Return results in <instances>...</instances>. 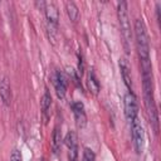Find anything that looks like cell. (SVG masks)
Here are the masks:
<instances>
[{
	"label": "cell",
	"instance_id": "6da1fadb",
	"mask_svg": "<svg viewBox=\"0 0 161 161\" xmlns=\"http://www.w3.org/2000/svg\"><path fill=\"white\" fill-rule=\"evenodd\" d=\"M135 36H136V45L140 60L150 59V42L145 23L141 19L135 21Z\"/></svg>",
	"mask_w": 161,
	"mask_h": 161
},
{
	"label": "cell",
	"instance_id": "7a4b0ae2",
	"mask_svg": "<svg viewBox=\"0 0 161 161\" xmlns=\"http://www.w3.org/2000/svg\"><path fill=\"white\" fill-rule=\"evenodd\" d=\"M117 15H118L121 33L125 39V44H126V47H128V43L132 39V30H131V24H130L128 13H127V3L121 1L117 4Z\"/></svg>",
	"mask_w": 161,
	"mask_h": 161
},
{
	"label": "cell",
	"instance_id": "3957f363",
	"mask_svg": "<svg viewBox=\"0 0 161 161\" xmlns=\"http://www.w3.org/2000/svg\"><path fill=\"white\" fill-rule=\"evenodd\" d=\"M131 130H132L131 133H132V141H133L135 150L137 153H140L143 147V128L137 117L131 122Z\"/></svg>",
	"mask_w": 161,
	"mask_h": 161
},
{
	"label": "cell",
	"instance_id": "277c9868",
	"mask_svg": "<svg viewBox=\"0 0 161 161\" xmlns=\"http://www.w3.org/2000/svg\"><path fill=\"white\" fill-rule=\"evenodd\" d=\"M138 113V103L137 98L132 92L126 93L125 96V114L130 122H132Z\"/></svg>",
	"mask_w": 161,
	"mask_h": 161
},
{
	"label": "cell",
	"instance_id": "5b68a950",
	"mask_svg": "<svg viewBox=\"0 0 161 161\" xmlns=\"http://www.w3.org/2000/svg\"><path fill=\"white\" fill-rule=\"evenodd\" d=\"M53 84H54L57 96H58L59 98H64V97H65V93H67V86H68V82H67V77L64 75L63 72L57 70V72L54 73V77H53Z\"/></svg>",
	"mask_w": 161,
	"mask_h": 161
},
{
	"label": "cell",
	"instance_id": "8992f818",
	"mask_svg": "<svg viewBox=\"0 0 161 161\" xmlns=\"http://www.w3.org/2000/svg\"><path fill=\"white\" fill-rule=\"evenodd\" d=\"M72 109H73V113H74V117H75V122H77V126L78 127H84L86 123H87V116H86V112H84V106L82 102H73L72 103Z\"/></svg>",
	"mask_w": 161,
	"mask_h": 161
},
{
	"label": "cell",
	"instance_id": "52a82bcc",
	"mask_svg": "<svg viewBox=\"0 0 161 161\" xmlns=\"http://www.w3.org/2000/svg\"><path fill=\"white\" fill-rule=\"evenodd\" d=\"M44 13H45V16H47V20H48L49 25L55 28L58 25V21H59V13H58L57 6L53 3H45Z\"/></svg>",
	"mask_w": 161,
	"mask_h": 161
},
{
	"label": "cell",
	"instance_id": "ba28073f",
	"mask_svg": "<svg viewBox=\"0 0 161 161\" xmlns=\"http://www.w3.org/2000/svg\"><path fill=\"white\" fill-rule=\"evenodd\" d=\"M119 69H121V74L123 78V82L126 84V87L130 89V92H132V75H131V67L128 64V62L126 59H119Z\"/></svg>",
	"mask_w": 161,
	"mask_h": 161
},
{
	"label": "cell",
	"instance_id": "9c48e42d",
	"mask_svg": "<svg viewBox=\"0 0 161 161\" xmlns=\"http://www.w3.org/2000/svg\"><path fill=\"white\" fill-rule=\"evenodd\" d=\"M0 97L3 99V103L5 106H10L11 103V88L9 79L6 77H3L0 79Z\"/></svg>",
	"mask_w": 161,
	"mask_h": 161
},
{
	"label": "cell",
	"instance_id": "30bf717a",
	"mask_svg": "<svg viewBox=\"0 0 161 161\" xmlns=\"http://www.w3.org/2000/svg\"><path fill=\"white\" fill-rule=\"evenodd\" d=\"M62 143H63V138H62V132L58 127L54 128V132H53V138H52V150H53V153L58 155L60 148H62Z\"/></svg>",
	"mask_w": 161,
	"mask_h": 161
},
{
	"label": "cell",
	"instance_id": "8fae6325",
	"mask_svg": "<svg viewBox=\"0 0 161 161\" xmlns=\"http://www.w3.org/2000/svg\"><path fill=\"white\" fill-rule=\"evenodd\" d=\"M87 86H88V89H89L91 93H93L94 96L98 94V92H99V82H98V79H97V77H96L93 70H91L89 74H88Z\"/></svg>",
	"mask_w": 161,
	"mask_h": 161
},
{
	"label": "cell",
	"instance_id": "7c38bea8",
	"mask_svg": "<svg viewBox=\"0 0 161 161\" xmlns=\"http://www.w3.org/2000/svg\"><path fill=\"white\" fill-rule=\"evenodd\" d=\"M65 9H67V14H68L69 19L73 23H75L78 20V16H79V10H78L77 5L73 1H67L65 3Z\"/></svg>",
	"mask_w": 161,
	"mask_h": 161
},
{
	"label": "cell",
	"instance_id": "4fadbf2b",
	"mask_svg": "<svg viewBox=\"0 0 161 161\" xmlns=\"http://www.w3.org/2000/svg\"><path fill=\"white\" fill-rule=\"evenodd\" d=\"M50 104H52V96L48 91V88H45V92L42 97V101H40V106H42V111H43V114L47 116L48 113V109L50 108Z\"/></svg>",
	"mask_w": 161,
	"mask_h": 161
},
{
	"label": "cell",
	"instance_id": "5bb4252c",
	"mask_svg": "<svg viewBox=\"0 0 161 161\" xmlns=\"http://www.w3.org/2000/svg\"><path fill=\"white\" fill-rule=\"evenodd\" d=\"M64 143L67 145V147H73V146H78L77 143V135L74 131H69L67 135H65V138H64Z\"/></svg>",
	"mask_w": 161,
	"mask_h": 161
},
{
	"label": "cell",
	"instance_id": "9a60e30c",
	"mask_svg": "<svg viewBox=\"0 0 161 161\" xmlns=\"http://www.w3.org/2000/svg\"><path fill=\"white\" fill-rule=\"evenodd\" d=\"M96 156H94V152L88 148V147H84L83 150V156H82V161H94Z\"/></svg>",
	"mask_w": 161,
	"mask_h": 161
},
{
	"label": "cell",
	"instance_id": "2e32d148",
	"mask_svg": "<svg viewBox=\"0 0 161 161\" xmlns=\"http://www.w3.org/2000/svg\"><path fill=\"white\" fill-rule=\"evenodd\" d=\"M10 161H23L21 152H20L18 148H14V150L11 151V155H10Z\"/></svg>",
	"mask_w": 161,
	"mask_h": 161
},
{
	"label": "cell",
	"instance_id": "e0dca14e",
	"mask_svg": "<svg viewBox=\"0 0 161 161\" xmlns=\"http://www.w3.org/2000/svg\"><path fill=\"white\" fill-rule=\"evenodd\" d=\"M83 70H84L83 59H82V55H78V73L82 75V74H83Z\"/></svg>",
	"mask_w": 161,
	"mask_h": 161
}]
</instances>
